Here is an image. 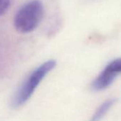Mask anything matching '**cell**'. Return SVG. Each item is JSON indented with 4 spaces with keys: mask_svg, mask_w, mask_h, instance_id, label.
<instances>
[{
    "mask_svg": "<svg viewBox=\"0 0 121 121\" xmlns=\"http://www.w3.org/2000/svg\"><path fill=\"white\" fill-rule=\"evenodd\" d=\"M115 99H108L103 103L96 110L95 113L92 116L89 121H100L109 111L111 107L115 104Z\"/></svg>",
    "mask_w": 121,
    "mask_h": 121,
    "instance_id": "277c9868",
    "label": "cell"
},
{
    "mask_svg": "<svg viewBox=\"0 0 121 121\" xmlns=\"http://www.w3.org/2000/svg\"><path fill=\"white\" fill-rule=\"evenodd\" d=\"M13 0H0V16L4 15L9 9Z\"/></svg>",
    "mask_w": 121,
    "mask_h": 121,
    "instance_id": "5b68a950",
    "label": "cell"
},
{
    "mask_svg": "<svg viewBox=\"0 0 121 121\" xmlns=\"http://www.w3.org/2000/svg\"><path fill=\"white\" fill-rule=\"evenodd\" d=\"M45 9L40 0H31L23 5L16 12L13 24L18 33H28L35 30L41 23Z\"/></svg>",
    "mask_w": 121,
    "mask_h": 121,
    "instance_id": "7a4b0ae2",
    "label": "cell"
},
{
    "mask_svg": "<svg viewBox=\"0 0 121 121\" xmlns=\"http://www.w3.org/2000/svg\"><path fill=\"white\" fill-rule=\"evenodd\" d=\"M56 65L55 60H50L35 69L15 94L11 103V106L17 108L26 104L30 99L40 83L55 67Z\"/></svg>",
    "mask_w": 121,
    "mask_h": 121,
    "instance_id": "6da1fadb",
    "label": "cell"
},
{
    "mask_svg": "<svg viewBox=\"0 0 121 121\" xmlns=\"http://www.w3.org/2000/svg\"><path fill=\"white\" fill-rule=\"evenodd\" d=\"M121 72V60L120 58L111 62L101 74L94 80L91 88L96 91H100L108 88L119 75Z\"/></svg>",
    "mask_w": 121,
    "mask_h": 121,
    "instance_id": "3957f363",
    "label": "cell"
}]
</instances>
